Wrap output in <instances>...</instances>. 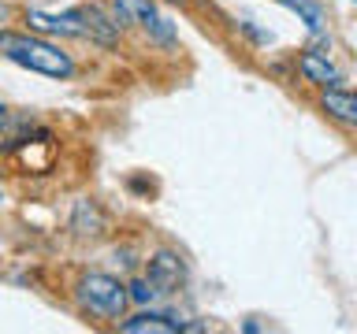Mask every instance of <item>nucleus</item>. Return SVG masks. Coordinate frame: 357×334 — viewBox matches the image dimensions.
Listing matches in <instances>:
<instances>
[{
    "mask_svg": "<svg viewBox=\"0 0 357 334\" xmlns=\"http://www.w3.org/2000/svg\"><path fill=\"white\" fill-rule=\"evenodd\" d=\"M78 305L86 312H93V316H105V319H123V312H127V286L119 283V278L112 275H100V271H89L78 278V289H75Z\"/></svg>",
    "mask_w": 357,
    "mask_h": 334,
    "instance_id": "obj_3",
    "label": "nucleus"
},
{
    "mask_svg": "<svg viewBox=\"0 0 357 334\" xmlns=\"http://www.w3.org/2000/svg\"><path fill=\"white\" fill-rule=\"evenodd\" d=\"M127 294H130L134 301H142V305H145V301H153V297H160L149 278H138V283H130V286H127Z\"/></svg>",
    "mask_w": 357,
    "mask_h": 334,
    "instance_id": "obj_10",
    "label": "nucleus"
},
{
    "mask_svg": "<svg viewBox=\"0 0 357 334\" xmlns=\"http://www.w3.org/2000/svg\"><path fill=\"white\" fill-rule=\"evenodd\" d=\"M149 283L156 286V294H175L178 286H183V278H186V267H183V256H175V253H167L160 249L149 260Z\"/></svg>",
    "mask_w": 357,
    "mask_h": 334,
    "instance_id": "obj_5",
    "label": "nucleus"
},
{
    "mask_svg": "<svg viewBox=\"0 0 357 334\" xmlns=\"http://www.w3.org/2000/svg\"><path fill=\"white\" fill-rule=\"evenodd\" d=\"M275 4H283V8L294 11V15H301V19H305V26H309L312 33H320V30H324V8L317 4V0H275Z\"/></svg>",
    "mask_w": 357,
    "mask_h": 334,
    "instance_id": "obj_9",
    "label": "nucleus"
},
{
    "mask_svg": "<svg viewBox=\"0 0 357 334\" xmlns=\"http://www.w3.org/2000/svg\"><path fill=\"white\" fill-rule=\"evenodd\" d=\"M4 122H8V111H4V108H0V130H4Z\"/></svg>",
    "mask_w": 357,
    "mask_h": 334,
    "instance_id": "obj_11",
    "label": "nucleus"
},
{
    "mask_svg": "<svg viewBox=\"0 0 357 334\" xmlns=\"http://www.w3.org/2000/svg\"><path fill=\"white\" fill-rule=\"evenodd\" d=\"M183 327H186L183 319L156 316V312H138V316H130V319L119 323L123 334H172V331H183Z\"/></svg>",
    "mask_w": 357,
    "mask_h": 334,
    "instance_id": "obj_7",
    "label": "nucleus"
},
{
    "mask_svg": "<svg viewBox=\"0 0 357 334\" xmlns=\"http://www.w3.org/2000/svg\"><path fill=\"white\" fill-rule=\"evenodd\" d=\"M172 4H183V0H172Z\"/></svg>",
    "mask_w": 357,
    "mask_h": 334,
    "instance_id": "obj_12",
    "label": "nucleus"
},
{
    "mask_svg": "<svg viewBox=\"0 0 357 334\" xmlns=\"http://www.w3.org/2000/svg\"><path fill=\"white\" fill-rule=\"evenodd\" d=\"M0 52L11 63L38 71L45 78H71L75 74V60L67 56L60 45L45 41V38H30V33H0Z\"/></svg>",
    "mask_w": 357,
    "mask_h": 334,
    "instance_id": "obj_2",
    "label": "nucleus"
},
{
    "mask_svg": "<svg viewBox=\"0 0 357 334\" xmlns=\"http://www.w3.org/2000/svg\"><path fill=\"white\" fill-rule=\"evenodd\" d=\"M112 15H116V26L119 22H138V26L149 33L153 41L160 45H175V30L160 11H156L149 0H112Z\"/></svg>",
    "mask_w": 357,
    "mask_h": 334,
    "instance_id": "obj_4",
    "label": "nucleus"
},
{
    "mask_svg": "<svg viewBox=\"0 0 357 334\" xmlns=\"http://www.w3.org/2000/svg\"><path fill=\"white\" fill-rule=\"evenodd\" d=\"M354 97H357V93H354Z\"/></svg>",
    "mask_w": 357,
    "mask_h": 334,
    "instance_id": "obj_13",
    "label": "nucleus"
},
{
    "mask_svg": "<svg viewBox=\"0 0 357 334\" xmlns=\"http://www.w3.org/2000/svg\"><path fill=\"white\" fill-rule=\"evenodd\" d=\"M30 30L49 33V38H89L97 45H116L119 26L100 8H71V11H26Z\"/></svg>",
    "mask_w": 357,
    "mask_h": 334,
    "instance_id": "obj_1",
    "label": "nucleus"
},
{
    "mask_svg": "<svg viewBox=\"0 0 357 334\" xmlns=\"http://www.w3.org/2000/svg\"><path fill=\"white\" fill-rule=\"evenodd\" d=\"M298 67H301V74H305V82H317V86H324V89H331V86H339V82H342L339 67H335L324 52H317V49L301 52Z\"/></svg>",
    "mask_w": 357,
    "mask_h": 334,
    "instance_id": "obj_6",
    "label": "nucleus"
},
{
    "mask_svg": "<svg viewBox=\"0 0 357 334\" xmlns=\"http://www.w3.org/2000/svg\"><path fill=\"white\" fill-rule=\"evenodd\" d=\"M324 111H328L331 119H339L346 122V127H357V97L354 93H342L339 86H331V89H324Z\"/></svg>",
    "mask_w": 357,
    "mask_h": 334,
    "instance_id": "obj_8",
    "label": "nucleus"
}]
</instances>
